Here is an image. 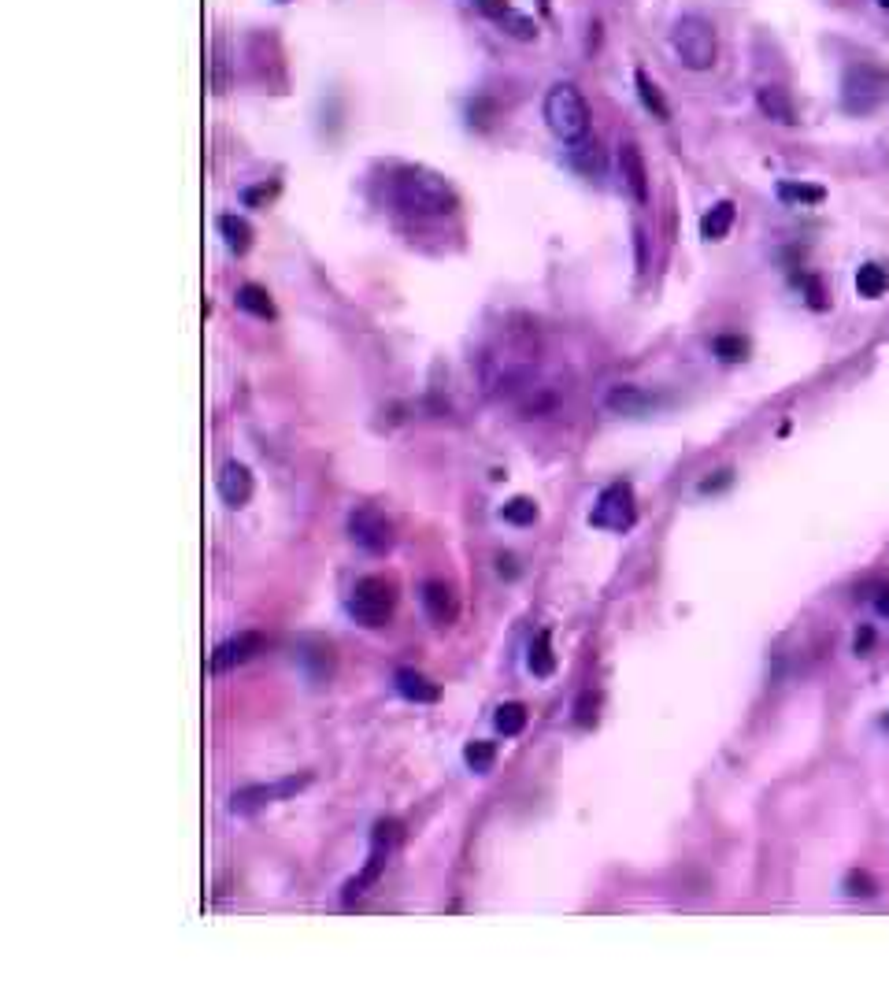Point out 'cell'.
Returning a JSON list of instances; mask_svg holds the SVG:
<instances>
[{
    "label": "cell",
    "instance_id": "6da1fadb",
    "mask_svg": "<svg viewBox=\"0 0 889 1001\" xmlns=\"http://www.w3.org/2000/svg\"><path fill=\"white\" fill-rule=\"evenodd\" d=\"M393 197H397V204H401L404 212H412V216H449V212H456V204H460L456 190H452L438 171L419 167V164L397 167V175H393Z\"/></svg>",
    "mask_w": 889,
    "mask_h": 1001
},
{
    "label": "cell",
    "instance_id": "7a4b0ae2",
    "mask_svg": "<svg viewBox=\"0 0 889 1001\" xmlns=\"http://www.w3.org/2000/svg\"><path fill=\"white\" fill-rule=\"evenodd\" d=\"M541 112H545L549 130L564 141V145H582V141L589 138V104L575 82H556V86H549Z\"/></svg>",
    "mask_w": 889,
    "mask_h": 1001
},
{
    "label": "cell",
    "instance_id": "3957f363",
    "mask_svg": "<svg viewBox=\"0 0 889 1001\" xmlns=\"http://www.w3.org/2000/svg\"><path fill=\"white\" fill-rule=\"evenodd\" d=\"M671 49H675L682 67H689V71H708V67H715L719 41H715V30L708 19H701V15H682V19L671 26Z\"/></svg>",
    "mask_w": 889,
    "mask_h": 1001
},
{
    "label": "cell",
    "instance_id": "277c9868",
    "mask_svg": "<svg viewBox=\"0 0 889 1001\" xmlns=\"http://www.w3.org/2000/svg\"><path fill=\"white\" fill-rule=\"evenodd\" d=\"M841 104L852 115L878 112L889 104V71L878 64H852L841 78Z\"/></svg>",
    "mask_w": 889,
    "mask_h": 1001
},
{
    "label": "cell",
    "instance_id": "5b68a950",
    "mask_svg": "<svg viewBox=\"0 0 889 1001\" xmlns=\"http://www.w3.org/2000/svg\"><path fill=\"white\" fill-rule=\"evenodd\" d=\"M393 605H397V586L389 583L386 575H364V579H356L349 594V616L360 627H386L389 616H393Z\"/></svg>",
    "mask_w": 889,
    "mask_h": 1001
},
{
    "label": "cell",
    "instance_id": "8992f818",
    "mask_svg": "<svg viewBox=\"0 0 889 1001\" xmlns=\"http://www.w3.org/2000/svg\"><path fill=\"white\" fill-rule=\"evenodd\" d=\"M589 523H593L597 531H612V534L630 531V527L638 523V497H634V486H630V482H612V486H604L601 497H597V505H593V512H589Z\"/></svg>",
    "mask_w": 889,
    "mask_h": 1001
},
{
    "label": "cell",
    "instance_id": "52a82bcc",
    "mask_svg": "<svg viewBox=\"0 0 889 1001\" xmlns=\"http://www.w3.org/2000/svg\"><path fill=\"white\" fill-rule=\"evenodd\" d=\"M397 838H401V824H397V820H378L375 838H371V857H367L364 872L352 875L349 883H345V894H341L345 905H352L356 898H364L367 887H375L378 875H382V868H386V861H389V849L397 846Z\"/></svg>",
    "mask_w": 889,
    "mask_h": 1001
},
{
    "label": "cell",
    "instance_id": "ba28073f",
    "mask_svg": "<svg viewBox=\"0 0 889 1001\" xmlns=\"http://www.w3.org/2000/svg\"><path fill=\"white\" fill-rule=\"evenodd\" d=\"M349 538L367 553H389L393 549V523L386 520V512H378L375 505H360L349 512Z\"/></svg>",
    "mask_w": 889,
    "mask_h": 1001
},
{
    "label": "cell",
    "instance_id": "9c48e42d",
    "mask_svg": "<svg viewBox=\"0 0 889 1001\" xmlns=\"http://www.w3.org/2000/svg\"><path fill=\"white\" fill-rule=\"evenodd\" d=\"M423 612L430 616L434 627H452L456 616H460V597L449 583L430 579V583H423Z\"/></svg>",
    "mask_w": 889,
    "mask_h": 1001
},
{
    "label": "cell",
    "instance_id": "30bf717a",
    "mask_svg": "<svg viewBox=\"0 0 889 1001\" xmlns=\"http://www.w3.org/2000/svg\"><path fill=\"white\" fill-rule=\"evenodd\" d=\"M619 175H623V186L630 190V197L638 204L649 201V167H645V156L634 141H623L619 145Z\"/></svg>",
    "mask_w": 889,
    "mask_h": 1001
},
{
    "label": "cell",
    "instance_id": "8fae6325",
    "mask_svg": "<svg viewBox=\"0 0 889 1001\" xmlns=\"http://www.w3.org/2000/svg\"><path fill=\"white\" fill-rule=\"evenodd\" d=\"M263 638L260 631H241V634H234L230 642H223V646L215 649V657H212V672H230V668H238V664H245V660H252L256 653L263 649Z\"/></svg>",
    "mask_w": 889,
    "mask_h": 1001
},
{
    "label": "cell",
    "instance_id": "7c38bea8",
    "mask_svg": "<svg viewBox=\"0 0 889 1001\" xmlns=\"http://www.w3.org/2000/svg\"><path fill=\"white\" fill-rule=\"evenodd\" d=\"M219 497H223L230 508H245L252 501V471L238 460H230L223 471H219Z\"/></svg>",
    "mask_w": 889,
    "mask_h": 1001
},
{
    "label": "cell",
    "instance_id": "4fadbf2b",
    "mask_svg": "<svg viewBox=\"0 0 889 1001\" xmlns=\"http://www.w3.org/2000/svg\"><path fill=\"white\" fill-rule=\"evenodd\" d=\"M756 104H760V112H764L771 123H778V127H793V123H797V108H793L789 89L760 86L756 89Z\"/></svg>",
    "mask_w": 889,
    "mask_h": 1001
},
{
    "label": "cell",
    "instance_id": "5bb4252c",
    "mask_svg": "<svg viewBox=\"0 0 889 1001\" xmlns=\"http://www.w3.org/2000/svg\"><path fill=\"white\" fill-rule=\"evenodd\" d=\"M393 686H397V694L415 701V705H434L441 697L438 683H430L423 672H415V668H397L393 675Z\"/></svg>",
    "mask_w": 889,
    "mask_h": 1001
},
{
    "label": "cell",
    "instance_id": "9a60e30c",
    "mask_svg": "<svg viewBox=\"0 0 889 1001\" xmlns=\"http://www.w3.org/2000/svg\"><path fill=\"white\" fill-rule=\"evenodd\" d=\"M652 405H656V397L645 393L641 386H612V393H608V408L619 412V416H641Z\"/></svg>",
    "mask_w": 889,
    "mask_h": 1001
},
{
    "label": "cell",
    "instance_id": "2e32d148",
    "mask_svg": "<svg viewBox=\"0 0 889 1001\" xmlns=\"http://www.w3.org/2000/svg\"><path fill=\"white\" fill-rule=\"evenodd\" d=\"M234 305H238L241 312L256 316V319H275V305H271V297H267V290L256 286V282L238 286V293H234Z\"/></svg>",
    "mask_w": 889,
    "mask_h": 1001
},
{
    "label": "cell",
    "instance_id": "e0dca14e",
    "mask_svg": "<svg viewBox=\"0 0 889 1001\" xmlns=\"http://www.w3.org/2000/svg\"><path fill=\"white\" fill-rule=\"evenodd\" d=\"M275 798H282L278 783L275 786H245V790H238V794L230 798V809L238 812V816H252V812L263 809V805H271Z\"/></svg>",
    "mask_w": 889,
    "mask_h": 1001
},
{
    "label": "cell",
    "instance_id": "ac0fdd59",
    "mask_svg": "<svg viewBox=\"0 0 889 1001\" xmlns=\"http://www.w3.org/2000/svg\"><path fill=\"white\" fill-rule=\"evenodd\" d=\"M526 664H530V672L538 675V679H549V675L556 672V657H552V634H549V631H538V634H534V642H530V657H526Z\"/></svg>",
    "mask_w": 889,
    "mask_h": 1001
},
{
    "label": "cell",
    "instance_id": "d6986e66",
    "mask_svg": "<svg viewBox=\"0 0 889 1001\" xmlns=\"http://www.w3.org/2000/svg\"><path fill=\"white\" fill-rule=\"evenodd\" d=\"M730 227H734V204L730 201H719L712 212L701 219V234L708 241H723L730 234Z\"/></svg>",
    "mask_w": 889,
    "mask_h": 1001
},
{
    "label": "cell",
    "instance_id": "ffe728a7",
    "mask_svg": "<svg viewBox=\"0 0 889 1001\" xmlns=\"http://www.w3.org/2000/svg\"><path fill=\"white\" fill-rule=\"evenodd\" d=\"M634 86H638L641 104H645V108H649V112L656 115L660 123H664V119H671V108H667L664 93H660V86H656V82H652L645 71H634Z\"/></svg>",
    "mask_w": 889,
    "mask_h": 1001
},
{
    "label": "cell",
    "instance_id": "44dd1931",
    "mask_svg": "<svg viewBox=\"0 0 889 1001\" xmlns=\"http://www.w3.org/2000/svg\"><path fill=\"white\" fill-rule=\"evenodd\" d=\"M219 230H223V238H226V249L230 253H249V245H252V227L245 223L241 216H223L219 219Z\"/></svg>",
    "mask_w": 889,
    "mask_h": 1001
},
{
    "label": "cell",
    "instance_id": "7402d4cb",
    "mask_svg": "<svg viewBox=\"0 0 889 1001\" xmlns=\"http://www.w3.org/2000/svg\"><path fill=\"white\" fill-rule=\"evenodd\" d=\"M493 723H497V731H501L504 738L523 735V727H526V705H523V701H504L501 709H497V716H493Z\"/></svg>",
    "mask_w": 889,
    "mask_h": 1001
},
{
    "label": "cell",
    "instance_id": "603a6c76",
    "mask_svg": "<svg viewBox=\"0 0 889 1001\" xmlns=\"http://www.w3.org/2000/svg\"><path fill=\"white\" fill-rule=\"evenodd\" d=\"M886 286H889V275L882 264H864L856 271V290H860V297H871V301H875V297L886 293Z\"/></svg>",
    "mask_w": 889,
    "mask_h": 1001
},
{
    "label": "cell",
    "instance_id": "cb8c5ba5",
    "mask_svg": "<svg viewBox=\"0 0 889 1001\" xmlns=\"http://www.w3.org/2000/svg\"><path fill=\"white\" fill-rule=\"evenodd\" d=\"M464 761H467V768H471V772H478V775L493 772V764H497V746H493V742H486V738H478V742H467Z\"/></svg>",
    "mask_w": 889,
    "mask_h": 1001
},
{
    "label": "cell",
    "instance_id": "d4e9b609",
    "mask_svg": "<svg viewBox=\"0 0 889 1001\" xmlns=\"http://www.w3.org/2000/svg\"><path fill=\"white\" fill-rule=\"evenodd\" d=\"M504 523H512V527H530V523H538V501L534 497H512L508 505L501 508Z\"/></svg>",
    "mask_w": 889,
    "mask_h": 1001
},
{
    "label": "cell",
    "instance_id": "484cf974",
    "mask_svg": "<svg viewBox=\"0 0 889 1001\" xmlns=\"http://www.w3.org/2000/svg\"><path fill=\"white\" fill-rule=\"evenodd\" d=\"M778 197L786 204H823L827 190L823 186H804V182H778Z\"/></svg>",
    "mask_w": 889,
    "mask_h": 1001
},
{
    "label": "cell",
    "instance_id": "4316f807",
    "mask_svg": "<svg viewBox=\"0 0 889 1001\" xmlns=\"http://www.w3.org/2000/svg\"><path fill=\"white\" fill-rule=\"evenodd\" d=\"M712 353L719 356V360H727V364H738V360L749 356V342H745L741 334H719L712 342Z\"/></svg>",
    "mask_w": 889,
    "mask_h": 1001
},
{
    "label": "cell",
    "instance_id": "83f0119b",
    "mask_svg": "<svg viewBox=\"0 0 889 1001\" xmlns=\"http://www.w3.org/2000/svg\"><path fill=\"white\" fill-rule=\"evenodd\" d=\"M845 894H849V898H875L878 883L867 872H849L845 875Z\"/></svg>",
    "mask_w": 889,
    "mask_h": 1001
},
{
    "label": "cell",
    "instance_id": "f1b7e54d",
    "mask_svg": "<svg viewBox=\"0 0 889 1001\" xmlns=\"http://www.w3.org/2000/svg\"><path fill=\"white\" fill-rule=\"evenodd\" d=\"M575 723H578V727H593V723H597V697L589 694V690H586V694H582V697H578V705H575Z\"/></svg>",
    "mask_w": 889,
    "mask_h": 1001
},
{
    "label": "cell",
    "instance_id": "f546056e",
    "mask_svg": "<svg viewBox=\"0 0 889 1001\" xmlns=\"http://www.w3.org/2000/svg\"><path fill=\"white\" fill-rule=\"evenodd\" d=\"M475 8H478V12H482V15H489L493 23H504V19H508V15L515 12L512 4H508V0H475Z\"/></svg>",
    "mask_w": 889,
    "mask_h": 1001
},
{
    "label": "cell",
    "instance_id": "4dcf8cb0",
    "mask_svg": "<svg viewBox=\"0 0 889 1001\" xmlns=\"http://www.w3.org/2000/svg\"><path fill=\"white\" fill-rule=\"evenodd\" d=\"M493 115H497V108H493V104H489V101H475V104H471V127L478 123V127L486 130L489 123H493Z\"/></svg>",
    "mask_w": 889,
    "mask_h": 1001
},
{
    "label": "cell",
    "instance_id": "1f68e13d",
    "mask_svg": "<svg viewBox=\"0 0 889 1001\" xmlns=\"http://www.w3.org/2000/svg\"><path fill=\"white\" fill-rule=\"evenodd\" d=\"M727 482H730V471H719V479H704L701 482V494H712V490L727 486Z\"/></svg>",
    "mask_w": 889,
    "mask_h": 1001
},
{
    "label": "cell",
    "instance_id": "d6a6232c",
    "mask_svg": "<svg viewBox=\"0 0 889 1001\" xmlns=\"http://www.w3.org/2000/svg\"><path fill=\"white\" fill-rule=\"evenodd\" d=\"M871 642H875V631H867V627H864V631L856 634V653H867V649H871Z\"/></svg>",
    "mask_w": 889,
    "mask_h": 1001
},
{
    "label": "cell",
    "instance_id": "836d02e7",
    "mask_svg": "<svg viewBox=\"0 0 889 1001\" xmlns=\"http://www.w3.org/2000/svg\"><path fill=\"white\" fill-rule=\"evenodd\" d=\"M271 193H275V186H260V190H249V193H245V201H249V204H256V201H267V197H271Z\"/></svg>",
    "mask_w": 889,
    "mask_h": 1001
},
{
    "label": "cell",
    "instance_id": "e575fe53",
    "mask_svg": "<svg viewBox=\"0 0 889 1001\" xmlns=\"http://www.w3.org/2000/svg\"><path fill=\"white\" fill-rule=\"evenodd\" d=\"M875 605H878V612H882V616H889V590H886V594H882V597H878Z\"/></svg>",
    "mask_w": 889,
    "mask_h": 1001
},
{
    "label": "cell",
    "instance_id": "d590c367",
    "mask_svg": "<svg viewBox=\"0 0 889 1001\" xmlns=\"http://www.w3.org/2000/svg\"><path fill=\"white\" fill-rule=\"evenodd\" d=\"M878 4H882V8H886V12H889V0H878Z\"/></svg>",
    "mask_w": 889,
    "mask_h": 1001
},
{
    "label": "cell",
    "instance_id": "8d00e7d4",
    "mask_svg": "<svg viewBox=\"0 0 889 1001\" xmlns=\"http://www.w3.org/2000/svg\"><path fill=\"white\" fill-rule=\"evenodd\" d=\"M282 4H286V0H282Z\"/></svg>",
    "mask_w": 889,
    "mask_h": 1001
}]
</instances>
